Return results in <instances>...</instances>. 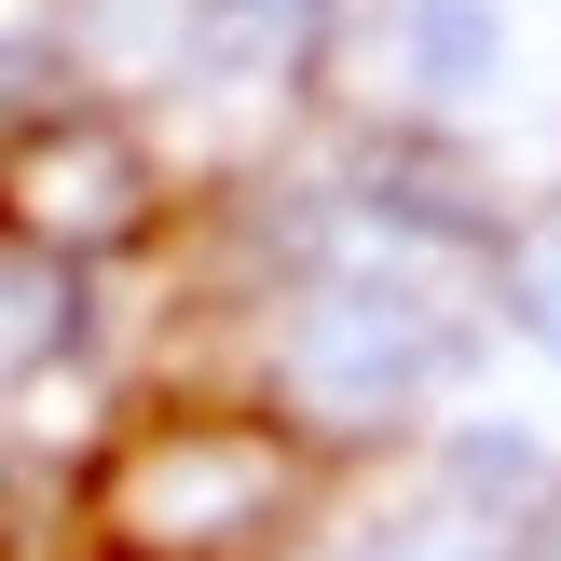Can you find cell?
<instances>
[{"label":"cell","mask_w":561,"mask_h":561,"mask_svg":"<svg viewBox=\"0 0 561 561\" xmlns=\"http://www.w3.org/2000/svg\"><path fill=\"white\" fill-rule=\"evenodd\" d=\"M69 274H82V261H42V247L0 233V370H42V356H69V329H82Z\"/></svg>","instance_id":"obj_5"},{"label":"cell","mask_w":561,"mask_h":561,"mask_svg":"<svg viewBox=\"0 0 561 561\" xmlns=\"http://www.w3.org/2000/svg\"><path fill=\"white\" fill-rule=\"evenodd\" d=\"M453 493H466V520H507V535H520V520H535L548 493H561V466L535 453V438H493V425H466V438H453Z\"/></svg>","instance_id":"obj_7"},{"label":"cell","mask_w":561,"mask_h":561,"mask_svg":"<svg viewBox=\"0 0 561 561\" xmlns=\"http://www.w3.org/2000/svg\"><path fill=\"white\" fill-rule=\"evenodd\" d=\"M288 507H301V453L247 411H164L110 466V535L137 561H247L261 535H288Z\"/></svg>","instance_id":"obj_1"},{"label":"cell","mask_w":561,"mask_h":561,"mask_svg":"<svg viewBox=\"0 0 561 561\" xmlns=\"http://www.w3.org/2000/svg\"><path fill=\"white\" fill-rule=\"evenodd\" d=\"M480 247H493V301H507V329L561 356V206L548 219H493Z\"/></svg>","instance_id":"obj_6"},{"label":"cell","mask_w":561,"mask_h":561,"mask_svg":"<svg viewBox=\"0 0 561 561\" xmlns=\"http://www.w3.org/2000/svg\"><path fill=\"white\" fill-rule=\"evenodd\" d=\"M0 233L42 247V261H110V247L151 233V151H137L110 110H42V124L0 151Z\"/></svg>","instance_id":"obj_3"},{"label":"cell","mask_w":561,"mask_h":561,"mask_svg":"<svg viewBox=\"0 0 561 561\" xmlns=\"http://www.w3.org/2000/svg\"><path fill=\"white\" fill-rule=\"evenodd\" d=\"M370 561H507V548H493V520H466V507H438V520H411V535H383Z\"/></svg>","instance_id":"obj_8"},{"label":"cell","mask_w":561,"mask_h":561,"mask_svg":"<svg viewBox=\"0 0 561 561\" xmlns=\"http://www.w3.org/2000/svg\"><path fill=\"white\" fill-rule=\"evenodd\" d=\"M438 316L411 288H356V274H329V288L288 301V329H274V398L301 411V425H398L411 398L438 383Z\"/></svg>","instance_id":"obj_2"},{"label":"cell","mask_w":561,"mask_h":561,"mask_svg":"<svg viewBox=\"0 0 561 561\" xmlns=\"http://www.w3.org/2000/svg\"><path fill=\"white\" fill-rule=\"evenodd\" d=\"M507 82V14L493 0H398V96L466 110Z\"/></svg>","instance_id":"obj_4"}]
</instances>
